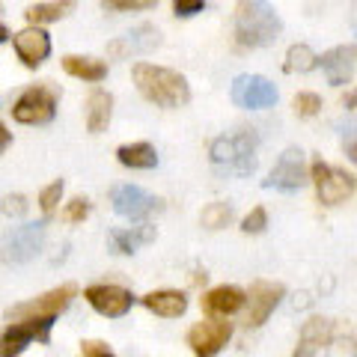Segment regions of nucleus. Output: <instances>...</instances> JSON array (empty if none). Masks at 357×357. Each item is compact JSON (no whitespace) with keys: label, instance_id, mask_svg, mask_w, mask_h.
Instances as JSON below:
<instances>
[{"label":"nucleus","instance_id":"obj_23","mask_svg":"<svg viewBox=\"0 0 357 357\" xmlns=\"http://www.w3.org/2000/svg\"><path fill=\"white\" fill-rule=\"evenodd\" d=\"M116 161L128 170H152L158 167V152L152 143H122L116 149Z\"/></svg>","mask_w":357,"mask_h":357},{"label":"nucleus","instance_id":"obj_38","mask_svg":"<svg viewBox=\"0 0 357 357\" xmlns=\"http://www.w3.org/2000/svg\"><path fill=\"white\" fill-rule=\"evenodd\" d=\"M342 105L349 107V110H354V93H349V96H345V98H342Z\"/></svg>","mask_w":357,"mask_h":357},{"label":"nucleus","instance_id":"obj_25","mask_svg":"<svg viewBox=\"0 0 357 357\" xmlns=\"http://www.w3.org/2000/svg\"><path fill=\"white\" fill-rule=\"evenodd\" d=\"M319 66V54L310 48V45H304V42H298V45H292V48L286 51V63H283V69L289 72V75H307V72H312Z\"/></svg>","mask_w":357,"mask_h":357},{"label":"nucleus","instance_id":"obj_1","mask_svg":"<svg viewBox=\"0 0 357 357\" xmlns=\"http://www.w3.org/2000/svg\"><path fill=\"white\" fill-rule=\"evenodd\" d=\"M131 77L140 89V96L158 107H182V105L191 102V86H188L185 75L167 69V66L134 63Z\"/></svg>","mask_w":357,"mask_h":357},{"label":"nucleus","instance_id":"obj_40","mask_svg":"<svg viewBox=\"0 0 357 357\" xmlns=\"http://www.w3.org/2000/svg\"><path fill=\"white\" fill-rule=\"evenodd\" d=\"M110 357H114V354H110Z\"/></svg>","mask_w":357,"mask_h":357},{"label":"nucleus","instance_id":"obj_30","mask_svg":"<svg viewBox=\"0 0 357 357\" xmlns=\"http://www.w3.org/2000/svg\"><path fill=\"white\" fill-rule=\"evenodd\" d=\"M292 107L298 116H316L321 110V96L319 93H298L292 98Z\"/></svg>","mask_w":357,"mask_h":357},{"label":"nucleus","instance_id":"obj_4","mask_svg":"<svg viewBox=\"0 0 357 357\" xmlns=\"http://www.w3.org/2000/svg\"><path fill=\"white\" fill-rule=\"evenodd\" d=\"M307 178H312L319 203H325V206H340L345 199H351V194H354V176L340 170V167L325 164L321 158L312 161Z\"/></svg>","mask_w":357,"mask_h":357},{"label":"nucleus","instance_id":"obj_9","mask_svg":"<svg viewBox=\"0 0 357 357\" xmlns=\"http://www.w3.org/2000/svg\"><path fill=\"white\" fill-rule=\"evenodd\" d=\"M110 203H114V211L119 218H128V220H146L149 215L164 208L158 197H152L137 185H116L110 191Z\"/></svg>","mask_w":357,"mask_h":357},{"label":"nucleus","instance_id":"obj_16","mask_svg":"<svg viewBox=\"0 0 357 357\" xmlns=\"http://www.w3.org/2000/svg\"><path fill=\"white\" fill-rule=\"evenodd\" d=\"M319 66L325 69L328 81L333 86H342V84H351L354 77V66H357V48L349 42V45H337V48H331L328 54H321L319 57Z\"/></svg>","mask_w":357,"mask_h":357},{"label":"nucleus","instance_id":"obj_5","mask_svg":"<svg viewBox=\"0 0 357 357\" xmlns=\"http://www.w3.org/2000/svg\"><path fill=\"white\" fill-rule=\"evenodd\" d=\"M77 295V289L72 283H63L57 289H51V292H45L33 301H24V304H15L9 310V319L13 321H27V319H48L54 321V316H60V312L72 304V298Z\"/></svg>","mask_w":357,"mask_h":357},{"label":"nucleus","instance_id":"obj_18","mask_svg":"<svg viewBox=\"0 0 357 357\" xmlns=\"http://www.w3.org/2000/svg\"><path fill=\"white\" fill-rule=\"evenodd\" d=\"M244 295L238 286H215V289H208V292L199 298V307H203V312L206 316H211V319H227V316H232V312H238L241 307H244Z\"/></svg>","mask_w":357,"mask_h":357},{"label":"nucleus","instance_id":"obj_28","mask_svg":"<svg viewBox=\"0 0 357 357\" xmlns=\"http://www.w3.org/2000/svg\"><path fill=\"white\" fill-rule=\"evenodd\" d=\"M63 191H66L63 178H57V182H51V185H45L42 191H39V208L45 211V215H54V208H57L60 199H63Z\"/></svg>","mask_w":357,"mask_h":357},{"label":"nucleus","instance_id":"obj_32","mask_svg":"<svg viewBox=\"0 0 357 357\" xmlns=\"http://www.w3.org/2000/svg\"><path fill=\"white\" fill-rule=\"evenodd\" d=\"M105 13H137V9H152L155 0H107Z\"/></svg>","mask_w":357,"mask_h":357},{"label":"nucleus","instance_id":"obj_10","mask_svg":"<svg viewBox=\"0 0 357 357\" xmlns=\"http://www.w3.org/2000/svg\"><path fill=\"white\" fill-rule=\"evenodd\" d=\"M51 325L54 321H48V319L13 321V325L3 331V340H0V357H18L30 342H48Z\"/></svg>","mask_w":357,"mask_h":357},{"label":"nucleus","instance_id":"obj_22","mask_svg":"<svg viewBox=\"0 0 357 357\" xmlns=\"http://www.w3.org/2000/svg\"><path fill=\"white\" fill-rule=\"evenodd\" d=\"M63 69L66 75L77 77V81H86V84H98L107 77V63L105 60H96V57H77V54H66L63 57Z\"/></svg>","mask_w":357,"mask_h":357},{"label":"nucleus","instance_id":"obj_34","mask_svg":"<svg viewBox=\"0 0 357 357\" xmlns=\"http://www.w3.org/2000/svg\"><path fill=\"white\" fill-rule=\"evenodd\" d=\"M206 9V0H176L173 3V15L176 18H191L197 13H203Z\"/></svg>","mask_w":357,"mask_h":357},{"label":"nucleus","instance_id":"obj_35","mask_svg":"<svg viewBox=\"0 0 357 357\" xmlns=\"http://www.w3.org/2000/svg\"><path fill=\"white\" fill-rule=\"evenodd\" d=\"M331 357H354V333L333 340V345H331Z\"/></svg>","mask_w":357,"mask_h":357},{"label":"nucleus","instance_id":"obj_17","mask_svg":"<svg viewBox=\"0 0 357 357\" xmlns=\"http://www.w3.org/2000/svg\"><path fill=\"white\" fill-rule=\"evenodd\" d=\"M161 45V33L158 27L152 24H140L137 30L126 33V36H119L107 45V54L110 57H131V54H149Z\"/></svg>","mask_w":357,"mask_h":357},{"label":"nucleus","instance_id":"obj_27","mask_svg":"<svg viewBox=\"0 0 357 357\" xmlns=\"http://www.w3.org/2000/svg\"><path fill=\"white\" fill-rule=\"evenodd\" d=\"M232 203H223V199H218V203H208L203 208V215H199V220H203V227L206 229H220V227H227V223L232 220Z\"/></svg>","mask_w":357,"mask_h":357},{"label":"nucleus","instance_id":"obj_13","mask_svg":"<svg viewBox=\"0 0 357 357\" xmlns=\"http://www.w3.org/2000/svg\"><path fill=\"white\" fill-rule=\"evenodd\" d=\"M283 295H286L283 283L256 280V283L250 286V295L244 298V304H248V316H244V325H248V328L265 325V319L277 310V304L283 301Z\"/></svg>","mask_w":357,"mask_h":357},{"label":"nucleus","instance_id":"obj_24","mask_svg":"<svg viewBox=\"0 0 357 357\" xmlns=\"http://www.w3.org/2000/svg\"><path fill=\"white\" fill-rule=\"evenodd\" d=\"M152 238H155V227H146V223L143 227H131V229H114L107 236L114 253H134L140 244H146Z\"/></svg>","mask_w":357,"mask_h":357},{"label":"nucleus","instance_id":"obj_3","mask_svg":"<svg viewBox=\"0 0 357 357\" xmlns=\"http://www.w3.org/2000/svg\"><path fill=\"white\" fill-rule=\"evenodd\" d=\"M211 161L218 167H227V173L248 176L256 167V134L238 131L229 137H218L211 143Z\"/></svg>","mask_w":357,"mask_h":357},{"label":"nucleus","instance_id":"obj_20","mask_svg":"<svg viewBox=\"0 0 357 357\" xmlns=\"http://www.w3.org/2000/svg\"><path fill=\"white\" fill-rule=\"evenodd\" d=\"M331 340V319H321V316H312L304 321L301 328V337H298V349L292 357H316L319 349H325Z\"/></svg>","mask_w":357,"mask_h":357},{"label":"nucleus","instance_id":"obj_14","mask_svg":"<svg viewBox=\"0 0 357 357\" xmlns=\"http://www.w3.org/2000/svg\"><path fill=\"white\" fill-rule=\"evenodd\" d=\"M307 182V164H304V155L301 149H286L280 155V161L274 164L271 176L265 178V188H274V191H283V194H292L298 191L301 185Z\"/></svg>","mask_w":357,"mask_h":357},{"label":"nucleus","instance_id":"obj_19","mask_svg":"<svg viewBox=\"0 0 357 357\" xmlns=\"http://www.w3.org/2000/svg\"><path fill=\"white\" fill-rule=\"evenodd\" d=\"M140 304L161 319H178L188 310V295L178 289H155V292H146L140 298Z\"/></svg>","mask_w":357,"mask_h":357},{"label":"nucleus","instance_id":"obj_31","mask_svg":"<svg viewBox=\"0 0 357 357\" xmlns=\"http://www.w3.org/2000/svg\"><path fill=\"white\" fill-rule=\"evenodd\" d=\"M86 215H89V199H86V197H75V199H69V203H66V208H63V220H66V223H84Z\"/></svg>","mask_w":357,"mask_h":357},{"label":"nucleus","instance_id":"obj_36","mask_svg":"<svg viewBox=\"0 0 357 357\" xmlns=\"http://www.w3.org/2000/svg\"><path fill=\"white\" fill-rule=\"evenodd\" d=\"M81 357H110V345L102 340H86L81 342Z\"/></svg>","mask_w":357,"mask_h":357},{"label":"nucleus","instance_id":"obj_11","mask_svg":"<svg viewBox=\"0 0 357 357\" xmlns=\"http://www.w3.org/2000/svg\"><path fill=\"white\" fill-rule=\"evenodd\" d=\"M84 298L96 312H102V316H107V319L126 316V312L134 307V295L128 292L126 286H116V283H93V286H86Z\"/></svg>","mask_w":357,"mask_h":357},{"label":"nucleus","instance_id":"obj_8","mask_svg":"<svg viewBox=\"0 0 357 357\" xmlns=\"http://www.w3.org/2000/svg\"><path fill=\"white\" fill-rule=\"evenodd\" d=\"M229 98L238 107L265 110V107L277 105V86L268 81V77H262V75H238L236 81H232Z\"/></svg>","mask_w":357,"mask_h":357},{"label":"nucleus","instance_id":"obj_26","mask_svg":"<svg viewBox=\"0 0 357 357\" xmlns=\"http://www.w3.org/2000/svg\"><path fill=\"white\" fill-rule=\"evenodd\" d=\"M69 9L72 3H33L24 13L27 27H42V24H51V21H60Z\"/></svg>","mask_w":357,"mask_h":357},{"label":"nucleus","instance_id":"obj_37","mask_svg":"<svg viewBox=\"0 0 357 357\" xmlns=\"http://www.w3.org/2000/svg\"><path fill=\"white\" fill-rule=\"evenodd\" d=\"M9 143H13V134H9V128H6V126H0V155L6 152Z\"/></svg>","mask_w":357,"mask_h":357},{"label":"nucleus","instance_id":"obj_2","mask_svg":"<svg viewBox=\"0 0 357 357\" xmlns=\"http://www.w3.org/2000/svg\"><path fill=\"white\" fill-rule=\"evenodd\" d=\"M280 18L268 3H238L236 13V42L241 48H265L280 36Z\"/></svg>","mask_w":357,"mask_h":357},{"label":"nucleus","instance_id":"obj_29","mask_svg":"<svg viewBox=\"0 0 357 357\" xmlns=\"http://www.w3.org/2000/svg\"><path fill=\"white\" fill-rule=\"evenodd\" d=\"M265 227H268V211L262 206L250 208L241 218V232H248V236H259V232H265Z\"/></svg>","mask_w":357,"mask_h":357},{"label":"nucleus","instance_id":"obj_6","mask_svg":"<svg viewBox=\"0 0 357 357\" xmlns=\"http://www.w3.org/2000/svg\"><path fill=\"white\" fill-rule=\"evenodd\" d=\"M57 114V96L48 86H27L13 105V119L21 126H45Z\"/></svg>","mask_w":357,"mask_h":357},{"label":"nucleus","instance_id":"obj_7","mask_svg":"<svg viewBox=\"0 0 357 357\" xmlns=\"http://www.w3.org/2000/svg\"><path fill=\"white\" fill-rule=\"evenodd\" d=\"M42 241H45V223H24V227H15L3 238L0 259L6 265H24L42 250Z\"/></svg>","mask_w":357,"mask_h":357},{"label":"nucleus","instance_id":"obj_39","mask_svg":"<svg viewBox=\"0 0 357 357\" xmlns=\"http://www.w3.org/2000/svg\"><path fill=\"white\" fill-rule=\"evenodd\" d=\"M6 39H9V30H6L3 21H0V42H6Z\"/></svg>","mask_w":357,"mask_h":357},{"label":"nucleus","instance_id":"obj_33","mask_svg":"<svg viewBox=\"0 0 357 357\" xmlns=\"http://www.w3.org/2000/svg\"><path fill=\"white\" fill-rule=\"evenodd\" d=\"M27 197L24 194H9V197H3L0 199V211H3L6 218H18V215H24L27 211Z\"/></svg>","mask_w":357,"mask_h":357},{"label":"nucleus","instance_id":"obj_15","mask_svg":"<svg viewBox=\"0 0 357 357\" xmlns=\"http://www.w3.org/2000/svg\"><path fill=\"white\" fill-rule=\"evenodd\" d=\"M13 45H15L18 60L24 63L27 69H39L51 54V36L42 27H24L13 36Z\"/></svg>","mask_w":357,"mask_h":357},{"label":"nucleus","instance_id":"obj_12","mask_svg":"<svg viewBox=\"0 0 357 357\" xmlns=\"http://www.w3.org/2000/svg\"><path fill=\"white\" fill-rule=\"evenodd\" d=\"M232 337V325L229 321H220V319H206V321H197V325L188 331V345L197 357H215L223 351V345L229 342Z\"/></svg>","mask_w":357,"mask_h":357},{"label":"nucleus","instance_id":"obj_21","mask_svg":"<svg viewBox=\"0 0 357 357\" xmlns=\"http://www.w3.org/2000/svg\"><path fill=\"white\" fill-rule=\"evenodd\" d=\"M110 116H114V96L105 89H93L86 98V128L93 134H102L110 126Z\"/></svg>","mask_w":357,"mask_h":357}]
</instances>
